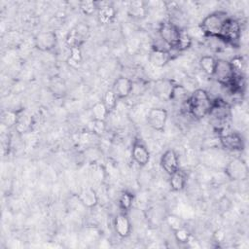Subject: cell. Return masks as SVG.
Returning <instances> with one entry per match:
<instances>
[{
  "label": "cell",
  "mask_w": 249,
  "mask_h": 249,
  "mask_svg": "<svg viewBox=\"0 0 249 249\" xmlns=\"http://www.w3.org/2000/svg\"><path fill=\"white\" fill-rule=\"evenodd\" d=\"M212 100L206 90L202 89H195L188 98V109L190 114L196 119H202L209 113Z\"/></svg>",
  "instance_id": "6da1fadb"
},
{
  "label": "cell",
  "mask_w": 249,
  "mask_h": 249,
  "mask_svg": "<svg viewBox=\"0 0 249 249\" xmlns=\"http://www.w3.org/2000/svg\"><path fill=\"white\" fill-rule=\"evenodd\" d=\"M227 18L228 17L225 13L215 12L206 16L199 24V27L205 37L219 38Z\"/></svg>",
  "instance_id": "7a4b0ae2"
},
{
  "label": "cell",
  "mask_w": 249,
  "mask_h": 249,
  "mask_svg": "<svg viewBox=\"0 0 249 249\" xmlns=\"http://www.w3.org/2000/svg\"><path fill=\"white\" fill-rule=\"evenodd\" d=\"M208 115L209 117H211V120L217 126V128L219 130H222L226 128L225 124L228 119L231 117V107L223 99L216 98L211 102V107Z\"/></svg>",
  "instance_id": "3957f363"
},
{
  "label": "cell",
  "mask_w": 249,
  "mask_h": 249,
  "mask_svg": "<svg viewBox=\"0 0 249 249\" xmlns=\"http://www.w3.org/2000/svg\"><path fill=\"white\" fill-rule=\"evenodd\" d=\"M241 38V25L238 20L228 18L224 23L222 32L219 36V39L224 44H229L233 47L239 45Z\"/></svg>",
  "instance_id": "277c9868"
},
{
  "label": "cell",
  "mask_w": 249,
  "mask_h": 249,
  "mask_svg": "<svg viewBox=\"0 0 249 249\" xmlns=\"http://www.w3.org/2000/svg\"><path fill=\"white\" fill-rule=\"evenodd\" d=\"M219 141L223 148L231 152H240L244 149V140L240 134L234 131H230L226 128L220 130Z\"/></svg>",
  "instance_id": "5b68a950"
},
{
  "label": "cell",
  "mask_w": 249,
  "mask_h": 249,
  "mask_svg": "<svg viewBox=\"0 0 249 249\" xmlns=\"http://www.w3.org/2000/svg\"><path fill=\"white\" fill-rule=\"evenodd\" d=\"M181 28L177 26L175 23L172 21H163L160 23L159 27V36L160 38L172 50H175L178 40H179V35H180Z\"/></svg>",
  "instance_id": "8992f818"
},
{
  "label": "cell",
  "mask_w": 249,
  "mask_h": 249,
  "mask_svg": "<svg viewBox=\"0 0 249 249\" xmlns=\"http://www.w3.org/2000/svg\"><path fill=\"white\" fill-rule=\"evenodd\" d=\"M225 173L231 180L242 181L248 177V167L242 159L233 158L227 163Z\"/></svg>",
  "instance_id": "52a82bcc"
},
{
  "label": "cell",
  "mask_w": 249,
  "mask_h": 249,
  "mask_svg": "<svg viewBox=\"0 0 249 249\" xmlns=\"http://www.w3.org/2000/svg\"><path fill=\"white\" fill-rule=\"evenodd\" d=\"M213 77H215L219 84L229 87L234 78L231 62L225 59H217Z\"/></svg>",
  "instance_id": "ba28073f"
},
{
  "label": "cell",
  "mask_w": 249,
  "mask_h": 249,
  "mask_svg": "<svg viewBox=\"0 0 249 249\" xmlns=\"http://www.w3.org/2000/svg\"><path fill=\"white\" fill-rule=\"evenodd\" d=\"M167 117L168 114L165 109L155 107L149 110L147 114V122L153 129L157 131H162L165 127Z\"/></svg>",
  "instance_id": "9c48e42d"
},
{
  "label": "cell",
  "mask_w": 249,
  "mask_h": 249,
  "mask_svg": "<svg viewBox=\"0 0 249 249\" xmlns=\"http://www.w3.org/2000/svg\"><path fill=\"white\" fill-rule=\"evenodd\" d=\"M89 33V26L84 23H79L68 32L66 36V44L69 46V48L80 47L88 37Z\"/></svg>",
  "instance_id": "30bf717a"
},
{
  "label": "cell",
  "mask_w": 249,
  "mask_h": 249,
  "mask_svg": "<svg viewBox=\"0 0 249 249\" xmlns=\"http://www.w3.org/2000/svg\"><path fill=\"white\" fill-rule=\"evenodd\" d=\"M131 158L139 166H145L150 161V152L141 139L136 138L132 143Z\"/></svg>",
  "instance_id": "8fae6325"
},
{
  "label": "cell",
  "mask_w": 249,
  "mask_h": 249,
  "mask_svg": "<svg viewBox=\"0 0 249 249\" xmlns=\"http://www.w3.org/2000/svg\"><path fill=\"white\" fill-rule=\"evenodd\" d=\"M57 43L56 35L53 31H43L34 38L35 47L41 52H49L55 48Z\"/></svg>",
  "instance_id": "7c38bea8"
},
{
  "label": "cell",
  "mask_w": 249,
  "mask_h": 249,
  "mask_svg": "<svg viewBox=\"0 0 249 249\" xmlns=\"http://www.w3.org/2000/svg\"><path fill=\"white\" fill-rule=\"evenodd\" d=\"M160 166L168 174L171 175L179 169V159L177 153L173 149L166 150L160 157Z\"/></svg>",
  "instance_id": "4fadbf2b"
},
{
  "label": "cell",
  "mask_w": 249,
  "mask_h": 249,
  "mask_svg": "<svg viewBox=\"0 0 249 249\" xmlns=\"http://www.w3.org/2000/svg\"><path fill=\"white\" fill-rule=\"evenodd\" d=\"M112 89L119 99L126 98L130 95L133 89V83L129 78L121 76L114 82Z\"/></svg>",
  "instance_id": "5bb4252c"
},
{
  "label": "cell",
  "mask_w": 249,
  "mask_h": 249,
  "mask_svg": "<svg viewBox=\"0 0 249 249\" xmlns=\"http://www.w3.org/2000/svg\"><path fill=\"white\" fill-rule=\"evenodd\" d=\"M114 230L116 233L122 237L125 238L130 234L131 231V223L129 218L125 213H119L114 218Z\"/></svg>",
  "instance_id": "9a60e30c"
},
{
  "label": "cell",
  "mask_w": 249,
  "mask_h": 249,
  "mask_svg": "<svg viewBox=\"0 0 249 249\" xmlns=\"http://www.w3.org/2000/svg\"><path fill=\"white\" fill-rule=\"evenodd\" d=\"M79 201L87 208H94L98 204V196L92 188L87 187L82 189L78 194Z\"/></svg>",
  "instance_id": "2e32d148"
},
{
  "label": "cell",
  "mask_w": 249,
  "mask_h": 249,
  "mask_svg": "<svg viewBox=\"0 0 249 249\" xmlns=\"http://www.w3.org/2000/svg\"><path fill=\"white\" fill-rule=\"evenodd\" d=\"M171 58L170 52L152 48L149 53V62L155 67H163Z\"/></svg>",
  "instance_id": "e0dca14e"
},
{
  "label": "cell",
  "mask_w": 249,
  "mask_h": 249,
  "mask_svg": "<svg viewBox=\"0 0 249 249\" xmlns=\"http://www.w3.org/2000/svg\"><path fill=\"white\" fill-rule=\"evenodd\" d=\"M116 17V10L115 8L108 4L103 3L101 6H97V18L100 23L108 24L113 21Z\"/></svg>",
  "instance_id": "ac0fdd59"
},
{
  "label": "cell",
  "mask_w": 249,
  "mask_h": 249,
  "mask_svg": "<svg viewBox=\"0 0 249 249\" xmlns=\"http://www.w3.org/2000/svg\"><path fill=\"white\" fill-rule=\"evenodd\" d=\"M174 85L175 84L170 80H159L155 84V92L159 97L170 100Z\"/></svg>",
  "instance_id": "d6986e66"
},
{
  "label": "cell",
  "mask_w": 249,
  "mask_h": 249,
  "mask_svg": "<svg viewBox=\"0 0 249 249\" xmlns=\"http://www.w3.org/2000/svg\"><path fill=\"white\" fill-rule=\"evenodd\" d=\"M32 124H33L32 117L28 113L19 112L15 127L18 133H24V132H28L31 129Z\"/></svg>",
  "instance_id": "ffe728a7"
},
{
  "label": "cell",
  "mask_w": 249,
  "mask_h": 249,
  "mask_svg": "<svg viewBox=\"0 0 249 249\" xmlns=\"http://www.w3.org/2000/svg\"><path fill=\"white\" fill-rule=\"evenodd\" d=\"M169 179V185L172 191L174 192H180L185 188L186 185V175L183 171L178 169L174 173H172Z\"/></svg>",
  "instance_id": "44dd1931"
},
{
  "label": "cell",
  "mask_w": 249,
  "mask_h": 249,
  "mask_svg": "<svg viewBox=\"0 0 249 249\" xmlns=\"http://www.w3.org/2000/svg\"><path fill=\"white\" fill-rule=\"evenodd\" d=\"M127 13L133 18H143L147 14V8L142 1H132L129 3Z\"/></svg>",
  "instance_id": "7402d4cb"
},
{
  "label": "cell",
  "mask_w": 249,
  "mask_h": 249,
  "mask_svg": "<svg viewBox=\"0 0 249 249\" xmlns=\"http://www.w3.org/2000/svg\"><path fill=\"white\" fill-rule=\"evenodd\" d=\"M216 60L217 59H215L212 55H203L199 59V66L206 75L213 76L216 66Z\"/></svg>",
  "instance_id": "603a6c76"
},
{
  "label": "cell",
  "mask_w": 249,
  "mask_h": 249,
  "mask_svg": "<svg viewBox=\"0 0 249 249\" xmlns=\"http://www.w3.org/2000/svg\"><path fill=\"white\" fill-rule=\"evenodd\" d=\"M90 112H91L92 120H98V121H106L107 116L109 114V111L107 110L106 106L102 101L95 103L91 107Z\"/></svg>",
  "instance_id": "cb8c5ba5"
},
{
  "label": "cell",
  "mask_w": 249,
  "mask_h": 249,
  "mask_svg": "<svg viewBox=\"0 0 249 249\" xmlns=\"http://www.w3.org/2000/svg\"><path fill=\"white\" fill-rule=\"evenodd\" d=\"M118 97L116 95V93L113 91V89H108L106 90V92L103 95V100L102 102L104 103V105L106 106L107 110L110 112H112L113 110H115L117 108L118 105Z\"/></svg>",
  "instance_id": "d4e9b609"
},
{
  "label": "cell",
  "mask_w": 249,
  "mask_h": 249,
  "mask_svg": "<svg viewBox=\"0 0 249 249\" xmlns=\"http://www.w3.org/2000/svg\"><path fill=\"white\" fill-rule=\"evenodd\" d=\"M192 42H193V39L189 35L188 31L186 29H181L180 35H179V40H178L175 50L176 51H185L191 47Z\"/></svg>",
  "instance_id": "484cf974"
},
{
  "label": "cell",
  "mask_w": 249,
  "mask_h": 249,
  "mask_svg": "<svg viewBox=\"0 0 249 249\" xmlns=\"http://www.w3.org/2000/svg\"><path fill=\"white\" fill-rule=\"evenodd\" d=\"M89 132L96 135L101 136L106 131V122L105 121H98V120H92L89 124Z\"/></svg>",
  "instance_id": "4316f807"
},
{
  "label": "cell",
  "mask_w": 249,
  "mask_h": 249,
  "mask_svg": "<svg viewBox=\"0 0 249 249\" xmlns=\"http://www.w3.org/2000/svg\"><path fill=\"white\" fill-rule=\"evenodd\" d=\"M133 203V195L129 192H124L119 197V206L123 211L130 210Z\"/></svg>",
  "instance_id": "83f0119b"
},
{
  "label": "cell",
  "mask_w": 249,
  "mask_h": 249,
  "mask_svg": "<svg viewBox=\"0 0 249 249\" xmlns=\"http://www.w3.org/2000/svg\"><path fill=\"white\" fill-rule=\"evenodd\" d=\"M165 223L169 227V229L172 230L173 231L180 228L185 227L184 220L175 214H168L165 217Z\"/></svg>",
  "instance_id": "f1b7e54d"
},
{
  "label": "cell",
  "mask_w": 249,
  "mask_h": 249,
  "mask_svg": "<svg viewBox=\"0 0 249 249\" xmlns=\"http://www.w3.org/2000/svg\"><path fill=\"white\" fill-rule=\"evenodd\" d=\"M82 60V52L80 47L70 48V55L67 58V63L70 66L77 67Z\"/></svg>",
  "instance_id": "f546056e"
},
{
  "label": "cell",
  "mask_w": 249,
  "mask_h": 249,
  "mask_svg": "<svg viewBox=\"0 0 249 249\" xmlns=\"http://www.w3.org/2000/svg\"><path fill=\"white\" fill-rule=\"evenodd\" d=\"M188 91L187 89L182 86V85H178L175 84L171 92V96H170V100H175V101H181L184 100L187 96H188Z\"/></svg>",
  "instance_id": "4dcf8cb0"
},
{
  "label": "cell",
  "mask_w": 249,
  "mask_h": 249,
  "mask_svg": "<svg viewBox=\"0 0 249 249\" xmlns=\"http://www.w3.org/2000/svg\"><path fill=\"white\" fill-rule=\"evenodd\" d=\"M18 114H19V112H18V111L15 112V111H12V110L4 112V114L2 116L3 124L8 127L15 126L16 124H17L18 118Z\"/></svg>",
  "instance_id": "1f68e13d"
},
{
  "label": "cell",
  "mask_w": 249,
  "mask_h": 249,
  "mask_svg": "<svg viewBox=\"0 0 249 249\" xmlns=\"http://www.w3.org/2000/svg\"><path fill=\"white\" fill-rule=\"evenodd\" d=\"M173 234H174L175 240L179 243H187L190 241V239L192 237L190 231L186 227H183V228H180V229L174 231Z\"/></svg>",
  "instance_id": "d6a6232c"
},
{
  "label": "cell",
  "mask_w": 249,
  "mask_h": 249,
  "mask_svg": "<svg viewBox=\"0 0 249 249\" xmlns=\"http://www.w3.org/2000/svg\"><path fill=\"white\" fill-rule=\"evenodd\" d=\"M80 9L84 15L90 16L97 10V2L83 1L80 3Z\"/></svg>",
  "instance_id": "836d02e7"
},
{
  "label": "cell",
  "mask_w": 249,
  "mask_h": 249,
  "mask_svg": "<svg viewBox=\"0 0 249 249\" xmlns=\"http://www.w3.org/2000/svg\"><path fill=\"white\" fill-rule=\"evenodd\" d=\"M214 237L216 238L217 241H223L224 238H225V233H224V231L222 230H218V231H215Z\"/></svg>",
  "instance_id": "e575fe53"
}]
</instances>
